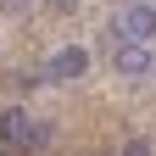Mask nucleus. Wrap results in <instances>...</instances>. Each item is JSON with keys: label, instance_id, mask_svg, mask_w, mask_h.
I'll return each instance as SVG.
<instances>
[{"label": "nucleus", "instance_id": "7", "mask_svg": "<svg viewBox=\"0 0 156 156\" xmlns=\"http://www.w3.org/2000/svg\"><path fill=\"white\" fill-rule=\"evenodd\" d=\"M50 6H56V11H73V6H78V0H50Z\"/></svg>", "mask_w": 156, "mask_h": 156}, {"label": "nucleus", "instance_id": "4", "mask_svg": "<svg viewBox=\"0 0 156 156\" xmlns=\"http://www.w3.org/2000/svg\"><path fill=\"white\" fill-rule=\"evenodd\" d=\"M84 73H89V50L84 45H62L45 62V78H50V84H73V78H84Z\"/></svg>", "mask_w": 156, "mask_h": 156}, {"label": "nucleus", "instance_id": "3", "mask_svg": "<svg viewBox=\"0 0 156 156\" xmlns=\"http://www.w3.org/2000/svg\"><path fill=\"white\" fill-rule=\"evenodd\" d=\"M112 73H117V78H128V84H140V78H151V73H156V56H151V45H134V39H117V45H112Z\"/></svg>", "mask_w": 156, "mask_h": 156}, {"label": "nucleus", "instance_id": "6", "mask_svg": "<svg viewBox=\"0 0 156 156\" xmlns=\"http://www.w3.org/2000/svg\"><path fill=\"white\" fill-rule=\"evenodd\" d=\"M0 6H6L11 17H23V11H28V0H0Z\"/></svg>", "mask_w": 156, "mask_h": 156}, {"label": "nucleus", "instance_id": "2", "mask_svg": "<svg viewBox=\"0 0 156 156\" xmlns=\"http://www.w3.org/2000/svg\"><path fill=\"white\" fill-rule=\"evenodd\" d=\"M117 39H134V45H151L156 39V6L151 0H128V6L112 17V45Z\"/></svg>", "mask_w": 156, "mask_h": 156}, {"label": "nucleus", "instance_id": "1", "mask_svg": "<svg viewBox=\"0 0 156 156\" xmlns=\"http://www.w3.org/2000/svg\"><path fill=\"white\" fill-rule=\"evenodd\" d=\"M45 145H50V128L39 123V117H28L23 106L0 112V156H34Z\"/></svg>", "mask_w": 156, "mask_h": 156}, {"label": "nucleus", "instance_id": "5", "mask_svg": "<svg viewBox=\"0 0 156 156\" xmlns=\"http://www.w3.org/2000/svg\"><path fill=\"white\" fill-rule=\"evenodd\" d=\"M117 156H151V140H140V134H134V140H128L123 151H117Z\"/></svg>", "mask_w": 156, "mask_h": 156}]
</instances>
